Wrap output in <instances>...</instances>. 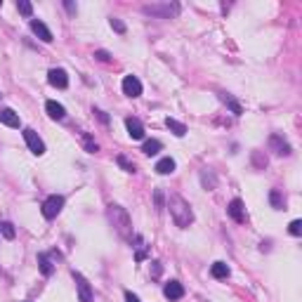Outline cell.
<instances>
[{"label":"cell","mask_w":302,"mask_h":302,"mask_svg":"<svg viewBox=\"0 0 302 302\" xmlns=\"http://www.w3.org/2000/svg\"><path fill=\"white\" fill-rule=\"evenodd\" d=\"M165 208H170V215H172V220H175V224H177V227L186 229L189 224L194 222V212H191V206H189V203H186L182 196L172 194V196L168 198V206H165Z\"/></svg>","instance_id":"obj_2"},{"label":"cell","mask_w":302,"mask_h":302,"mask_svg":"<svg viewBox=\"0 0 302 302\" xmlns=\"http://www.w3.org/2000/svg\"><path fill=\"white\" fill-rule=\"evenodd\" d=\"M47 80H50V85L59 88V90H64L66 85H69V76H66L64 69H50V73H47Z\"/></svg>","instance_id":"obj_9"},{"label":"cell","mask_w":302,"mask_h":302,"mask_svg":"<svg viewBox=\"0 0 302 302\" xmlns=\"http://www.w3.org/2000/svg\"><path fill=\"white\" fill-rule=\"evenodd\" d=\"M288 232L293 234V236H300L302 234V222L300 220H293V222L288 224Z\"/></svg>","instance_id":"obj_28"},{"label":"cell","mask_w":302,"mask_h":302,"mask_svg":"<svg viewBox=\"0 0 302 302\" xmlns=\"http://www.w3.org/2000/svg\"><path fill=\"white\" fill-rule=\"evenodd\" d=\"M24 139H26V146L31 149V154H36V156H43V154H45V144H43V139L36 135V130L26 128V130H24Z\"/></svg>","instance_id":"obj_5"},{"label":"cell","mask_w":302,"mask_h":302,"mask_svg":"<svg viewBox=\"0 0 302 302\" xmlns=\"http://www.w3.org/2000/svg\"><path fill=\"white\" fill-rule=\"evenodd\" d=\"M125 128H128V135H130L132 139H142L144 137V125L139 123L137 118H125Z\"/></svg>","instance_id":"obj_13"},{"label":"cell","mask_w":302,"mask_h":302,"mask_svg":"<svg viewBox=\"0 0 302 302\" xmlns=\"http://www.w3.org/2000/svg\"><path fill=\"white\" fill-rule=\"evenodd\" d=\"M73 279H76V288H78V300L80 302H92L94 300V295H92V288L90 283H88V279L78 272H73Z\"/></svg>","instance_id":"obj_4"},{"label":"cell","mask_w":302,"mask_h":302,"mask_svg":"<svg viewBox=\"0 0 302 302\" xmlns=\"http://www.w3.org/2000/svg\"><path fill=\"white\" fill-rule=\"evenodd\" d=\"M210 274L215 276V279H227V276H229V267L224 262H215L210 267Z\"/></svg>","instance_id":"obj_20"},{"label":"cell","mask_w":302,"mask_h":302,"mask_svg":"<svg viewBox=\"0 0 302 302\" xmlns=\"http://www.w3.org/2000/svg\"><path fill=\"white\" fill-rule=\"evenodd\" d=\"M0 234H2L5 238H14V227L10 222H2L0 224Z\"/></svg>","instance_id":"obj_26"},{"label":"cell","mask_w":302,"mask_h":302,"mask_svg":"<svg viewBox=\"0 0 302 302\" xmlns=\"http://www.w3.org/2000/svg\"><path fill=\"white\" fill-rule=\"evenodd\" d=\"M123 92L128 94V97H139L142 94V83L137 76H125L123 78Z\"/></svg>","instance_id":"obj_6"},{"label":"cell","mask_w":302,"mask_h":302,"mask_svg":"<svg viewBox=\"0 0 302 302\" xmlns=\"http://www.w3.org/2000/svg\"><path fill=\"white\" fill-rule=\"evenodd\" d=\"M227 212H229V217L234 220V222H246V208H243V201L241 198H234L232 203H229V208H227Z\"/></svg>","instance_id":"obj_7"},{"label":"cell","mask_w":302,"mask_h":302,"mask_svg":"<svg viewBox=\"0 0 302 302\" xmlns=\"http://www.w3.org/2000/svg\"><path fill=\"white\" fill-rule=\"evenodd\" d=\"M94 57H97L99 62H109V59H111V54L106 52V50H97V52H94Z\"/></svg>","instance_id":"obj_30"},{"label":"cell","mask_w":302,"mask_h":302,"mask_svg":"<svg viewBox=\"0 0 302 302\" xmlns=\"http://www.w3.org/2000/svg\"><path fill=\"white\" fill-rule=\"evenodd\" d=\"M163 295L168 300H180V298H184V286L180 281H168L165 288H163Z\"/></svg>","instance_id":"obj_12"},{"label":"cell","mask_w":302,"mask_h":302,"mask_svg":"<svg viewBox=\"0 0 302 302\" xmlns=\"http://www.w3.org/2000/svg\"><path fill=\"white\" fill-rule=\"evenodd\" d=\"M31 31H33V33H36L43 43H52V31L45 26L40 19H31Z\"/></svg>","instance_id":"obj_11"},{"label":"cell","mask_w":302,"mask_h":302,"mask_svg":"<svg viewBox=\"0 0 302 302\" xmlns=\"http://www.w3.org/2000/svg\"><path fill=\"white\" fill-rule=\"evenodd\" d=\"M38 267H40V272H43L45 276H52L54 264H52V260H50V255L40 253V255H38Z\"/></svg>","instance_id":"obj_17"},{"label":"cell","mask_w":302,"mask_h":302,"mask_svg":"<svg viewBox=\"0 0 302 302\" xmlns=\"http://www.w3.org/2000/svg\"><path fill=\"white\" fill-rule=\"evenodd\" d=\"M64 208V196H59V194H52V196L47 198L45 203H43V215L47 217V220H54L59 212Z\"/></svg>","instance_id":"obj_3"},{"label":"cell","mask_w":302,"mask_h":302,"mask_svg":"<svg viewBox=\"0 0 302 302\" xmlns=\"http://www.w3.org/2000/svg\"><path fill=\"white\" fill-rule=\"evenodd\" d=\"M156 172L158 175H170V172H175V161H172L170 156L161 158L156 163Z\"/></svg>","instance_id":"obj_16"},{"label":"cell","mask_w":302,"mask_h":302,"mask_svg":"<svg viewBox=\"0 0 302 302\" xmlns=\"http://www.w3.org/2000/svg\"><path fill=\"white\" fill-rule=\"evenodd\" d=\"M154 198H156V208H158V210H163V208H165V206H163V194H161V191H156V194H154Z\"/></svg>","instance_id":"obj_31"},{"label":"cell","mask_w":302,"mask_h":302,"mask_svg":"<svg viewBox=\"0 0 302 302\" xmlns=\"http://www.w3.org/2000/svg\"><path fill=\"white\" fill-rule=\"evenodd\" d=\"M66 10H69V12L73 14V12H76V5H73V2H66Z\"/></svg>","instance_id":"obj_34"},{"label":"cell","mask_w":302,"mask_h":302,"mask_svg":"<svg viewBox=\"0 0 302 302\" xmlns=\"http://www.w3.org/2000/svg\"><path fill=\"white\" fill-rule=\"evenodd\" d=\"M269 146H272V151L279 154V156H288L290 154V144L281 135H272V137H269Z\"/></svg>","instance_id":"obj_10"},{"label":"cell","mask_w":302,"mask_h":302,"mask_svg":"<svg viewBox=\"0 0 302 302\" xmlns=\"http://www.w3.org/2000/svg\"><path fill=\"white\" fill-rule=\"evenodd\" d=\"M17 10L24 14V17H31V14H33V5L26 2V0H19V2H17Z\"/></svg>","instance_id":"obj_25"},{"label":"cell","mask_w":302,"mask_h":302,"mask_svg":"<svg viewBox=\"0 0 302 302\" xmlns=\"http://www.w3.org/2000/svg\"><path fill=\"white\" fill-rule=\"evenodd\" d=\"M165 125H168V130H170L172 135H177V137H184V135H186V125H184V123H180V120L165 118Z\"/></svg>","instance_id":"obj_18"},{"label":"cell","mask_w":302,"mask_h":302,"mask_svg":"<svg viewBox=\"0 0 302 302\" xmlns=\"http://www.w3.org/2000/svg\"><path fill=\"white\" fill-rule=\"evenodd\" d=\"M0 123L7 125V128H19V125H22L19 114H14L12 109H2V111H0Z\"/></svg>","instance_id":"obj_14"},{"label":"cell","mask_w":302,"mask_h":302,"mask_svg":"<svg viewBox=\"0 0 302 302\" xmlns=\"http://www.w3.org/2000/svg\"><path fill=\"white\" fill-rule=\"evenodd\" d=\"M45 109H47V116H50V118H54V120L66 118V109L59 104V102H52V99H50V102L45 104Z\"/></svg>","instance_id":"obj_15"},{"label":"cell","mask_w":302,"mask_h":302,"mask_svg":"<svg viewBox=\"0 0 302 302\" xmlns=\"http://www.w3.org/2000/svg\"><path fill=\"white\" fill-rule=\"evenodd\" d=\"M220 99H222L224 104L229 106V109H232V111H234V114H236V116H241V114H243V109H241V104H238L236 99H234V97H229V94H220Z\"/></svg>","instance_id":"obj_21"},{"label":"cell","mask_w":302,"mask_h":302,"mask_svg":"<svg viewBox=\"0 0 302 302\" xmlns=\"http://www.w3.org/2000/svg\"><path fill=\"white\" fill-rule=\"evenodd\" d=\"M111 28H114L116 33H125V24H123L120 19H111Z\"/></svg>","instance_id":"obj_29"},{"label":"cell","mask_w":302,"mask_h":302,"mask_svg":"<svg viewBox=\"0 0 302 302\" xmlns=\"http://www.w3.org/2000/svg\"><path fill=\"white\" fill-rule=\"evenodd\" d=\"M269 203H272L274 210H281V208H283V196H281L279 189H272V191H269Z\"/></svg>","instance_id":"obj_22"},{"label":"cell","mask_w":302,"mask_h":302,"mask_svg":"<svg viewBox=\"0 0 302 302\" xmlns=\"http://www.w3.org/2000/svg\"><path fill=\"white\" fill-rule=\"evenodd\" d=\"M83 146H85V151H88V154H97V151H99V146H97V142L92 139V137H90V135H88V132L83 135Z\"/></svg>","instance_id":"obj_24"},{"label":"cell","mask_w":302,"mask_h":302,"mask_svg":"<svg viewBox=\"0 0 302 302\" xmlns=\"http://www.w3.org/2000/svg\"><path fill=\"white\" fill-rule=\"evenodd\" d=\"M201 184H203L206 189H215L217 180H215V175H212L210 170H203V172H201Z\"/></svg>","instance_id":"obj_23"},{"label":"cell","mask_w":302,"mask_h":302,"mask_svg":"<svg viewBox=\"0 0 302 302\" xmlns=\"http://www.w3.org/2000/svg\"><path fill=\"white\" fill-rule=\"evenodd\" d=\"M116 161H118V165H120V168H123L125 172H135V163H130V161H128L125 156H118Z\"/></svg>","instance_id":"obj_27"},{"label":"cell","mask_w":302,"mask_h":302,"mask_svg":"<svg viewBox=\"0 0 302 302\" xmlns=\"http://www.w3.org/2000/svg\"><path fill=\"white\" fill-rule=\"evenodd\" d=\"M180 7L177 5H146L144 7V14H161L165 19H170V14H177Z\"/></svg>","instance_id":"obj_8"},{"label":"cell","mask_w":302,"mask_h":302,"mask_svg":"<svg viewBox=\"0 0 302 302\" xmlns=\"http://www.w3.org/2000/svg\"><path fill=\"white\" fill-rule=\"evenodd\" d=\"M125 302H139V298L135 293H130V290H125Z\"/></svg>","instance_id":"obj_32"},{"label":"cell","mask_w":302,"mask_h":302,"mask_svg":"<svg viewBox=\"0 0 302 302\" xmlns=\"http://www.w3.org/2000/svg\"><path fill=\"white\" fill-rule=\"evenodd\" d=\"M161 149H163V144H161L158 139H149V142H144V146H142V151H144L146 156H156Z\"/></svg>","instance_id":"obj_19"},{"label":"cell","mask_w":302,"mask_h":302,"mask_svg":"<svg viewBox=\"0 0 302 302\" xmlns=\"http://www.w3.org/2000/svg\"><path fill=\"white\" fill-rule=\"evenodd\" d=\"M94 114H97V118L102 120V123H109V116H106L104 111H99V109H94Z\"/></svg>","instance_id":"obj_33"},{"label":"cell","mask_w":302,"mask_h":302,"mask_svg":"<svg viewBox=\"0 0 302 302\" xmlns=\"http://www.w3.org/2000/svg\"><path fill=\"white\" fill-rule=\"evenodd\" d=\"M106 217H109V222L114 224V229H116L120 236L128 241V243H132V241H135L132 220H130V215H128V210H125V208H120V206H109V208H106Z\"/></svg>","instance_id":"obj_1"}]
</instances>
